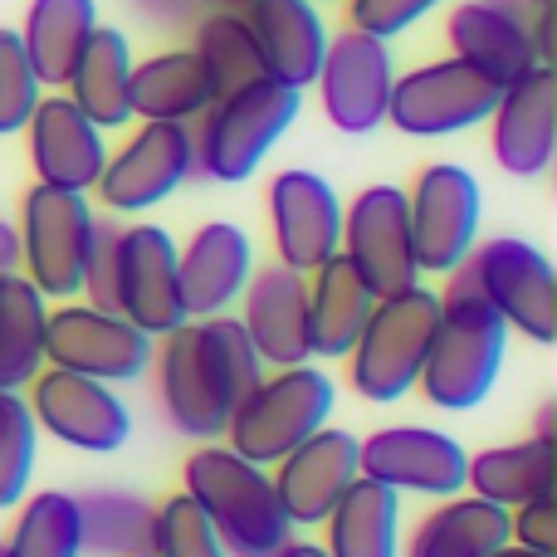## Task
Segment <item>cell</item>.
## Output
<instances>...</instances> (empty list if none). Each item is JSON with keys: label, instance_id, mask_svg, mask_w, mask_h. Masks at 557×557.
<instances>
[{"label": "cell", "instance_id": "obj_28", "mask_svg": "<svg viewBox=\"0 0 557 557\" xmlns=\"http://www.w3.org/2000/svg\"><path fill=\"white\" fill-rule=\"evenodd\" d=\"M308 337H313V357L323 362H343L352 352L357 333H362L367 313H372L376 294L362 284V274L333 255L318 270H308Z\"/></svg>", "mask_w": 557, "mask_h": 557}, {"label": "cell", "instance_id": "obj_27", "mask_svg": "<svg viewBox=\"0 0 557 557\" xmlns=\"http://www.w3.org/2000/svg\"><path fill=\"white\" fill-rule=\"evenodd\" d=\"M318 529L327 557H401V494L357 474Z\"/></svg>", "mask_w": 557, "mask_h": 557}, {"label": "cell", "instance_id": "obj_47", "mask_svg": "<svg viewBox=\"0 0 557 557\" xmlns=\"http://www.w3.org/2000/svg\"><path fill=\"white\" fill-rule=\"evenodd\" d=\"M494 557H548V553H533V548H519V543H504Z\"/></svg>", "mask_w": 557, "mask_h": 557}, {"label": "cell", "instance_id": "obj_2", "mask_svg": "<svg viewBox=\"0 0 557 557\" xmlns=\"http://www.w3.org/2000/svg\"><path fill=\"white\" fill-rule=\"evenodd\" d=\"M504 352H509V323L474 288L445 278L441 323H435L416 392L435 411H474L494 392V382H499Z\"/></svg>", "mask_w": 557, "mask_h": 557}, {"label": "cell", "instance_id": "obj_25", "mask_svg": "<svg viewBox=\"0 0 557 557\" xmlns=\"http://www.w3.org/2000/svg\"><path fill=\"white\" fill-rule=\"evenodd\" d=\"M240 15L264 59V74L288 88L313 84L327 54V25L313 0H250Z\"/></svg>", "mask_w": 557, "mask_h": 557}, {"label": "cell", "instance_id": "obj_20", "mask_svg": "<svg viewBox=\"0 0 557 557\" xmlns=\"http://www.w3.org/2000/svg\"><path fill=\"white\" fill-rule=\"evenodd\" d=\"M25 147H29L35 182L59 186V191L88 196L108 162L103 127L88 123L64 88H45V98L35 103V113H29V123H25Z\"/></svg>", "mask_w": 557, "mask_h": 557}, {"label": "cell", "instance_id": "obj_48", "mask_svg": "<svg viewBox=\"0 0 557 557\" xmlns=\"http://www.w3.org/2000/svg\"><path fill=\"white\" fill-rule=\"evenodd\" d=\"M539 5H553V0H529V10H539Z\"/></svg>", "mask_w": 557, "mask_h": 557}, {"label": "cell", "instance_id": "obj_40", "mask_svg": "<svg viewBox=\"0 0 557 557\" xmlns=\"http://www.w3.org/2000/svg\"><path fill=\"white\" fill-rule=\"evenodd\" d=\"M347 5V29H362L376 39H396L411 25H421L431 10H441L445 0H343Z\"/></svg>", "mask_w": 557, "mask_h": 557}, {"label": "cell", "instance_id": "obj_41", "mask_svg": "<svg viewBox=\"0 0 557 557\" xmlns=\"http://www.w3.org/2000/svg\"><path fill=\"white\" fill-rule=\"evenodd\" d=\"M509 543L557 557V490L513 504L509 509Z\"/></svg>", "mask_w": 557, "mask_h": 557}, {"label": "cell", "instance_id": "obj_42", "mask_svg": "<svg viewBox=\"0 0 557 557\" xmlns=\"http://www.w3.org/2000/svg\"><path fill=\"white\" fill-rule=\"evenodd\" d=\"M113 270H117V225L98 221L94 250H88V270H84V288H78V294H84L88 304H98V308H113Z\"/></svg>", "mask_w": 557, "mask_h": 557}, {"label": "cell", "instance_id": "obj_6", "mask_svg": "<svg viewBox=\"0 0 557 557\" xmlns=\"http://www.w3.org/2000/svg\"><path fill=\"white\" fill-rule=\"evenodd\" d=\"M337 406V382L323 372V367L304 362V367H270L260 376V386L235 401L231 421H225L221 441L231 445L235 455L255 465H278L298 441L327 425Z\"/></svg>", "mask_w": 557, "mask_h": 557}, {"label": "cell", "instance_id": "obj_43", "mask_svg": "<svg viewBox=\"0 0 557 557\" xmlns=\"http://www.w3.org/2000/svg\"><path fill=\"white\" fill-rule=\"evenodd\" d=\"M133 5L157 25H186L196 15V0H133Z\"/></svg>", "mask_w": 557, "mask_h": 557}, {"label": "cell", "instance_id": "obj_45", "mask_svg": "<svg viewBox=\"0 0 557 557\" xmlns=\"http://www.w3.org/2000/svg\"><path fill=\"white\" fill-rule=\"evenodd\" d=\"M278 557H327V553H323V543H313V539H288Z\"/></svg>", "mask_w": 557, "mask_h": 557}, {"label": "cell", "instance_id": "obj_32", "mask_svg": "<svg viewBox=\"0 0 557 557\" xmlns=\"http://www.w3.org/2000/svg\"><path fill=\"white\" fill-rule=\"evenodd\" d=\"M465 490L499 504V509H513V504H523V499L553 494L557 490L553 441L548 435H529V441L494 445V450L470 455V465H465Z\"/></svg>", "mask_w": 557, "mask_h": 557}, {"label": "cell", "instance_id": "obj_17", "mask_svg": "<svg viewBox=\"0 0 557 557\" xmlns=\"http://www.w3.org/2000/svg\"><path fill=\"white\" fill-rule=\"evenodd\" d=\"M113 308L147 337H162L176 323H186L182 284H176V240L166 225H117Z\"/></svg>", "mask_w": 557, "mask_h": 557}, {"label": "cell", "instance_id": "obj_21", "mask_svg": "<svg viewBox=\"0 0 557 557\" xmlns=\"http://www.w3.org/2000/svg\"><path fill=\"white\" fill-rule=\"evenodd\" d=\"M357 474H362L357 470V435L343 425H318L284 460L270 465L274 494L294 529H318Z\"/></svg>", "mask_w": 557, "mask_h": 557}, {"label": "cell", "instance_id": "obj_9", "mask_svg": "<svg viewBox=\"0 0 557 557\" xmlns=\"http://www.w3.org/2000/svg\"><path fill=\"white\" fill-rule=\"evenodd\" d=\"M152 343L157 337H147L137 323L88 298H64L45 318V367H64L108 386L143 382L152 372Z\"/></svg>", "mask_w": 557, "mask_h": 557}, {"label": "cell", "instance_id": "obj_33", "mask_svg": "<svg viewBox=\"0 0 557 557\" xmlns=\"http://www.w3.org/2000/svg\"><path fill=\"white\" fill-rule=\"evenodd\" d=\"M49 298L25 274H0V392H25L45 372Z\"/></svg>", "mask_w": 557, "mask_h": 557}, {"label": "cell", "instance_id": "obj_38", "mask_svg": "<svg viewBox=\"0 0 557 557\" xmlns=\"http://www.w3.org/2000/svg\"><path fill=\"white\" fill-rule=\"evenodd\" d=\"M35 416H29L25 396L0 392V513H10L29 494V474H35Z\"/></svg>", "mask_w": 557, "mask_h": 557}, {"label": "cell", "instance_id": "obj_5", "mask_svg": "<svg viewBox=\"0 0 557 557\" xmlns=\"http://www.w3.org/2000/svg\"><path fill=\"white\" fill-rule=\"evenodd\" d=\"M152 376H157V406L182 431L186 441H221L235 401V372L225 357L221 337L211 333L206 318H186L172 333L152 343Z\"/></svg>", "mask_w": 557, "mask_h": 557}, {"label": "cell", "instance_id": "obj_1", "mask_svg": "<svg viewBox=\"0 0 557 557\" xmlns=\"http://www.w3.org/2000/svg\"><path fill=\"white\" fill-rule=\"evenodd\" d=\"M182 494L201 504L231 557H278L294 539V523L284 519L270 470L235 455L231 445H196L182 465Z\"/></svg>", "mask_w": 557, "mask_h": 557}, {"label": "cell", "instance_id": "obj_37", "mask_svg": "<svg viewBox=\"0 0 557 557\" xmlns=\"http://www.w3.org/2000/svg\"><path fill=\"white\" fill-rule=\"evenodd\" d=\"M147 557H231L215 539L211 519L191 494H166L152 504V533H147Z\"/></svg>", "mask_w": 557, "mask_h": 557}, {"label": "cell", "instance_id": "obj_13", "mask_svg": "<svg viewBox=\"0 0 557 557\" xmlns=\"http://www.w3.org/2000/svg\"><path fill=\"white\" fill-rule=\"evenodd\" d=\"M196 176V137L191 123H137L117 152H108L98 172V206L113 215H143L162 206L172 191H182Z\"/></svg>", "mask_w": 557, "mask_h": 557}, {"label": "cell", "instance_id": "obj_19", "mask_svg": "<svg viewBox=\"0 0 557 557\" xmlns=\"http://www.w3.org/2000/svg\"><path fill=\"white\" fill-rule=\"evenodd\" d=\"M490 152L519 182H533L557 157V74L553 64L529 69L499 88V103L490 113Z\"/></svg>", "mask_w": 557, "mask_h": 557}, {"label": "cell", "instance_id": "obj_23", "mask_svg": "<svg viewBox=\"0 0 557 557\" xmlns=\"http://www.w3.org/2000/svg\"><path fill=\"white\" fill-rule=\"evenodd\" d=\"M240 327L250 333L264 367H304L313 362L308 337V278L288 264H264L250 274L240 294Z\"/></svg>", "mask_w": 557, "mask_h": 557}, {"label": "cell", "instance_id": "obj_46", "mask_svg": "<svg viewBox=\"0 0 557 557\" xmlns=\"http://www.w3.org/2000/svg\"><path fill=\"white\" fill-rule=\"evenodd\" d=\"M245 5H250V0H196V10H235V15H240Z\"/></svg>", "mask_w": 557, "mask_h": 557}, {"label": "cell", "instance_id": "obj_36", "mask_svg": "<svg viewBox=\"0 0 557 557\" xmlns=\"http://www.w3.org/2000/svg\"><path fill=\"white\" fill-rule=\"evenodd\" d=\"M191 49L206 64V74H211L215 98L240 88V84H255V78H270L264 74L260 49H255L250 25H245V15H235V10H201Z\"/></svg>", "mask_w": 557, "mask_h": 557}, {"label": "cell", "instance_id": "obj_39", "mask_svg": "<svg viewBox=\"0 0 557 557\" xmlns=\"http://www.w3.org/2000/svg\"><path fill=\"white\" fill-rule=\"evenodd\" d=\"M39 98H45V84H39L25 45H20L15 29L0 25V137L25 133Z\"/></svg>", "mask_w": 557, "mask_h": 557}, {"label": "cell", "instance_id": "obj_35", "mask_svg": "<svg viewBox=\"0 0 557 557\" xmlns=\"http://www.w3.org/2000/svg\"><path fill=\"white\" fill-rule=\"evenodd\" d=\"M15 529L5 539V557H84L78 499L64 490H39L15 504Z\"/></svg>", "mask_w": 557, "mask_h": 557}, {"label": "cell", "instance_id": "obj_10", "mask_svg": "<svg viewBox=\"0 0 557 557\" xmlns=\"http://www.w3.org/2000/svg\"><path fill=\"white\" fill-rule=\"evenodd\" d=\"M480 215L484 191L470 166L460 162H431L406 186V221H411V250L421 264V278L455 274L470 250L480 245Z\"/></svg>", "mask_w": 557, "mask_h": 557}, {"label": "cell", "instance_id": "obj_3", "mask_svg": "<svg viewBox=\"0 0 557 557\" xmlns=\"http://www.w3.org/2000/svg\"><path fill=\"white\" fill-rule=\"evenodd\" d=\"M304 88H288L278 78H255L231 94H221L191 123L196 137V176L221 186H245L264 166V157L284 143L298 123Z\"/></svg>", "mask_w": 557, "mask_h": 557}, {"label": "cell", "instance_id": "obj_29", "mask_svg": "<svg viewBox=\"0 0 557 557\" xmlns=\"http://www.w3.org/2000/svg\"><path fill=\"white\" fill-rule=\"evenodd\" d=\"M133 45H127V35L117 25H98L94 35H88L84 54H78L74 74H69L64 94L74 98V108L88 117V123H98L108 133V127H127L133 123V108H127V78H133Z\"/></svg>", "mask_w": 557, "mask_h": 557}, {"label": "cell", "instance_id": "obj_11", "mask_svg": "<svg viewBox=\"0 0 557 557\" xmlns=\"http://www.w3.org/2000/svg\"><path fill=\"white\" fill-rule=\"evenodd\" d=\"M494 103H499V84L450 54L396 74L386 123L406 137H455L490 123Z\"/></svg>", "mask_w": 557, "mask_h": 557}, {"label": "cell", "instance_id": "obj_50", "mask_svg": "<svg viewBox=\"0 0 557 557\" xmlns=\"http://www.w3.org/2000/svg\"><path fill=\"white\" fill-rule=\"evenodd\" d=\"M313 5H327V0H313Z\"/></svg>", "mask_w": 557, "mask_h": 557}, {"label": "cell", "instance_id": "obj_8", "mask_svg": "<svg viewBox=\"0 0 557 557\" xmlns=\"http://www.w3.org/2000/svg\"><path fill=\"white\" fill-rule=\"evenodd\" d=\"M445 278L474 288L509 323V333L519 327L539 347L557 343V270L539 245L513 240V235L484 240V245H474L460 270Z\"/></svg>", "mask_w": 557, "mask_h": 557}, {"label": "cell", "instance_id": "obj_15", "mask_svg": "<svg viewBox=\"0 0 557 557\" xmlns=\"http://www.w3.org/2000/svg\"><path fill=\"white\" fill-rule=\"evenodd\" d=\"M313 84L323 94V117L337 133L347 137L376 133L386 123V103H392V84H396L392 39L362 35V29L327 35V54Z\"/></svg>", "mask_w": 557, "mask_h": 557}, {"label": "cell", "instance_id": "obj_24", "mask_svg": "<svg viewBox=\"0 0 557 557\" xmlns=\"http://www.w3.org/2000/svg\"><path fill=\"white\" fill-rule=\"evenodd\" d=\"M255 274V245L235 221H206L186 245H176V284L186 318L235 313Z\"/></svg>", "mask_w": 557, "mask_h": 557}, {"label": "cell", "instance_id": "obj_44", "mask_svg": "<svg viewBox=\"0 0 557 557\" xmlns=\"http://www.w3.org/2000/svg\"><path fill=\"white\" fill-rule=\"evenodd\" d=\"M0 274H20V235L10 221H0Z\"/></svg>", "mask_w": 557, "mask_h": 557}, {"label": "cell", "instance_id": "obj_34", "mask_svg": "<svg viewBox=\"0 0 557 557\" xmlns=\"http://www.w3.org/2000/svg\"><path fill=\"white\" fill-rule=\"evenodd\" d=\"M78 499V529L88 557H147L152 533V504L127 490H84Z\"/></svg>", "mask_w": 557, "mask_h": 557}, {"label": "cell", "instance_id": "obj_18", "mask_svg": "<svg viewBox=\"0 0 557 557\" xmlns=\"http://www.w3.org/2000/svg\"><path fill=\"white\" fill-rule=\"evenodd\" d=\"M270 231L274 260L308 274L343 250V196L333 182L304 166H288L270 182Z\"/></svg>", "mask_w": 557, "mask_h": 557}, {"label": "cell", "instance_id": "obj_30", "mask_svg": "<svg viewBox=\"0 0 557 557\" xmlns=\"http://www.w3.org/2000/svg\"><path fill=\"white\" fill-rule=\"evenodd\" d=\"M509 543V509L480 494H450L416 523L406 557H494Z\"/></svg>", "mask_w": 557, "mask_h": 557}, {"label": "cell", "instance_id": "obj_14", "mask_svg": "<svg viewBox=\"0 0 557 557\" xmlns=\"http://www.w3.org/2000/svg\"><path fill=\"white\" fill-rule=\"evenodd\" d=\"M343 255L362 284L376 298L401 294V288L421 284V264L411 250V221H406V191L401 186H362L352 201L343 206Z\"/></svg>", "mask_w": 557, "mask_h": 557}, {"label": "cell", "instance_id": "obj_22", "mask_svg": "<svg viewBox=\"0 0 557 557\" xmlns=\"http://www.w3.org/2000/svg\"><path fill=\"white\" fill-rule=\"evenodd\" d=\"M529 15V0H460L445 15V45L455 59L480 69L490 84L509 88L513 78L539 69Z\"/></svg>", "mask_w": 557, "mask_h": 557}, {"label": "cell", "instance_id": "obj_7", "mask_svg": "<svg viewBox=\"0 0 557 557\" xmlns=\"http://www.w3.org/2000/svg\"><path fill=\"white\" fill-rule=\"evenodd\" d=\"M94 231L98 215L84 191H59V186L35 182L20 196V221H15L20 274L54 304L78 298L88 250H94Z\"/></svg>", "mask_w": 557, "mask_h": 557}, {"label": "cell", "instance_id": "obj_12", "mask_svg": "<svg viewBox=\"0 0 557 557\" xmlns=\"http://www.w3.org/2000/svg\"><path fill=\"white\" fill-rule=\"evenodd\" d=\"M20 396L35 416V431H45L49 441L69 445V450L113 455L133 441V411L117 396V386L108 382L64 372V367H45Z\"/></svg>", "mask_w": 557, "mask_h": 557}, {"label": "cell", "instance_id": "obj_31", "mask_svg": "<svg viewBox=\"0 0 557 557\" xmlns=\"http://www.w3.org/2000/svg\"><path fill=\"white\" fill-rule=\"evenodd\" d=\"M94 29H98V0H29L15 35L25 45L29 64H35L39 84L64 88Z\"/></svg>", "mask_w": 557, "mask_h": 557}, {"label": "cell", "instance_id": "obj_16", "mask_svg": "<svg viewBox=\"0 0 557 557\" xmlns=\"http://www.w3.org/2000/svg\"><path fill=\"white\" fill-rule=\"evenodd\" d=\"M465 465H470L465 445L435 425H382L357 441V470L392 494H425V499L465 494Z\"/></svg>", "mask_w": 557, "mask_h": 557}, {"label": "cell", "instance_id": "obj_4", "mask_svg": "<svg viewBox=\"0 0 557 557\" xmlns=\"http://www.w3.org/2000/svg\"><path fill=\"white\" fill-rule=\"evenodd\" d=\"M435 323H441V288L411 284L372 304L352 352L343 357L347 386L372 406H396L421 382L425 352H431Z\"/></svg>", "mask_w": 557, "mask_h": 557}, {"label": "cell", "instance_id": "obj_26", "mask_svg": "<svg viewBox=\"0 0 557 557\" xmlns=\"http://www.w3.org/2000/svg\"><path fill=\"white\" fill-rule=\"evenodd\" d=\"M215 103V84L196 49H162V54L133 64L127 78V108L137 123H196Z\"/></svg>", "mask_w": 557, "mask_h": 557}, {"label": "cell", "instance_id": "obj_49", "mask_svg": "<svg viewBox=\"0 0 557 557\" xmlns=\"http://www.w3.org/2000/svg\"><path fill=\"white\" fill-rule=\"evenodd\" d=\"M0 557H5V543H0Z\"/></svg>", "mask_w": 557, "mask_h": 557}]
</instances>
